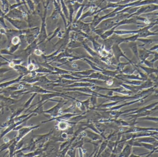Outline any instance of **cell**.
I'll return each instance as SVG.
<instances>
[]
</instances>
